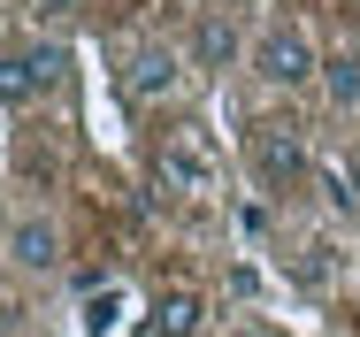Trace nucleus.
Instances as JSON below:
<instances>
[{
	"label": "nucleus",
	"mask_w": 360,
	"mask_h": 337,
	"mask_svg": "<svg viewBox=\"0 0 360 337\" xmlns=\"http://www.w3.org/2000/svg\"><path fill=\"white\" fill-rule=\"evenodd\" d=\"M62 46H8L0 54V108H31L39 92H54Z\"/></svg>",
	"instance_id": "3"
},
{
	"label": "nucleus",
	"mask_w": 360,
	"mask_h": 337,
	"mask_svg": "<svg viewBox=\"0 0 360 337\" xmlns=\"http://www.w3.org/2000/svg\"><path fill=\"white\" fill-rule=\"evenodd\" d=\"M322 100L338 108V115H360V46H345V54H322Z\"/></svg>",
	"instance_id": "8"
},
{
	"label": "nucleus",
	"mask_w": 360,
	"mask_h": 337,
	"mask_svg": "<svg viewBox=\"0 0 360 337\" xmlns=\"http://www.w3.org/2000/svg\"><path fill=\"white\" fill-rule=\"evenodd\" d=\"M345 177H353V192H360V146H353V161H345Z\"/></svg>",
	"instance_id": "13"
},
{
	"label": "nucleus",
	"mask_w": 360,
	"mask_h": 337,
	"mask_svg": "<svg viewBox=\"0 0 360 337\" xmlns=\"http://www.w3.org/2000/svg\"><path fill=\"white\" fill-rule=\"evenodd\" d=\"M176 77H184V54L176 46H139L123 62V100L131 108H161V100H176Z\"/></svg>",
	"instance_id": "5"
},
{
	"label": "nucleus",
	"mask_w": 360,
	"mask_h": 337,
	"mask_svg": "<svg viewBox=\"0 0 360 337\" xmlns=\"http://www.w3.org/2000/svg\"><path fill=\"white\" fill-rule=\"evenodd\" d=\"M253 169L269 177V184H299L307 169H314V146L299 123H261L253 131Z\"/></svg>",
	"instance_id": "4"
},
{
	"label": "nucleus",
	"mask_w": 360,
	"mask_h": 337,
	"mask_svg": "<svg viewBox=\"0 0 360 337\" xmlns=\"http://www.w3.org/2000/svg\"><path fill=\"white\" fill-rule=\"evenodd\" d=\"M200 330H207V299L200 291H169L146 314V337H200Z\"/></svg>",
	"instance_id": "7"
},
{
	"label": "nucleus",
	"mask_w": 360,
	"mask_h": 337,
	"mask_svg": "<svg viewBox=\"0 0 360 337\" xmlns=\"http://www.w3.org/2000/svg\"><path fill=\"white\" fill-rule=\"evenodd\" d=\"M253 77L269 84V92H307L314 77H322V46H314V31L307 23H269L261 31V46H253Z\"/></svg>",
	"instance_id": "2"
},
{
	"label": "nucleus",
	"mask_w": 360,
	"mask_h": 337,
	"mask_svg": "<svg viewBox=\"0 0 360 337\" xmlns=\"http://www.w3.org/2000/svg\"><path fill=\"white\" fill-rule=\"evenodd\" d=\"M153 184H161L169 200H184V207H207L222 192V161L200 146V131H169L153 146Z\"/></svg>",
	"instance_id": "1"
},
{
	"label": "nucleus",
	"mask_w": 360,
	"mask_h": 337,
	"mask_svg": "<svg viewBox=\"0 0 360 337\" xmlns=\"http://www.w3.org/2000/svg\"><path fill=\"white\" fill-rule=\"evenodd\" d=\"M0 246H8V207H0Z\"/></svg>",
	"instance_id": "14"
},
{
	"label": "nucleus",
	"mask_w": 360,
	"mask_h": 337,
	"mask_svg": "<svg viewBox=\"0 0 360 337\" xmlns=\"http://www.w3.org/2000/svg\"><path fill=\"white\" fill-rule=\"evenodd\" d=\"M192 62L200 69H230L238 62V31H230L222 15H200V23H192Z\"/></svg>",
	"instance_id": "9"
},
{
	"label": "nucleus",
	"mask_w": 360,
	"mask_h": 337,
	"mask_svg": "<svg viewBox=\"0 0 360 337\" xmlns=\"http://www.w3.org/2000/svg\"><path fill=\"white\" fill-rule=\"evenodd\" d=\"M230 337H284V330H276V322H238Z\"/></svg>",
	"instance_id": "12"
},
{
	"label": "nucleus",
	"mask_w": 360,
	"mask_h": 337,
	"mask_svg": "<svg viewBox=\"0 0 360 337\" xmlns=\"http://www.w3.org/2000/svg\"><path fill=\"white\" fill-rule=\"evenodd\" d=\"M31 8H39V15H54V23H62V15H77V8H84V0H31Z\"/></svg>",
	"instance_id": "11"
},
{
	"label": "nucleus",
	"mask_w": 360,
	"mask_h": 337,
	"mask_svg": "<svg viewBox=\"0 0 360 337\" xmlns=\"http://www.w3.org/2000/svg\"><path fill=\"white\" fill-rule=\"evenodd\" d=\"M115 322H123V291H92L84 299V337H108Z\"/></svg>",
	"instance_id": "10"
},
{
	"label": "nucleus",
	"mask_w": 360,
	"mask_h": 337,
	"mask_svg": "<svg viewBox=\"0 0 360 337\" xmlns=\"http://www.w3.org/2000/svg\"><path fill=\"white\" fill-rule=\"evenodd\" d=\"M0 253L23 276H54L62 269V230H54L46 215H23V222H8V246H0Z\"/></svg>",
	"instance_id": "6"
}]
</instances>
